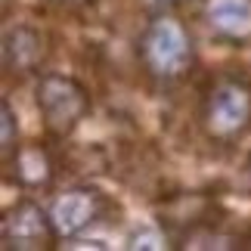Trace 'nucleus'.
Here are the masks:
<instances>
[{
	"label": "nucleus",
	"instance_id": "nucleus-1",
	"mask_svg": "<svg viewBox=\"0 0 251 251\" xmlns=\"http://www.w3.org/2000/svg\"><path fill=\"white\" fill-rule=\"evenodd\" d=\"M140 59L158 81H180L192 69V37L171 13H155L140 37Z\"/></svg>",
	"mask_w": 251,
	"mask_h": 251
},
{
	"label": "nucleus",
	"instance_id": "nucleus-2",
	"mask_svg": "<svg viewBox=\"0 0 251 251\" xmlns=\"http://www.w3.org/2000/svg\"><path fill=\"white\" fill-rule=\"evenodd\" d=\"M201 127L217 143L245 137L251 130V84L236 75L211 84L201 100Z\"/></svg>",
	"mask_w": 251,
	"mask_h": 251
},
{
	"label": "nucleus",
	"instance_id": "nucleus-3",
	"mask_svg": "<svg viewBox=\"0 0 251 251\" xmlns=\"http://www.w3.org/2000/svg\"><path fill=\"white\" fill-rule=\"evenodd\" d=\"M37 109L44 115V124L53 137H69L81 124V118L90 112V96L87 90L65 75H44L34 87Z\"/></svg>",
	"mask_w": 251,
	"mask_h": 251
},
{
	"label": "nucleus",
	"instance_id": "nucleus-4",
	"mask_svg": "<svg viewBox=\"0 0 251 251\" xmlns=\"http://www.w3.org/2000/svg\"><path fill=\"white\" fill-rule=\"evenodd\" d=\"M56 226L53 217L44 214L34 201H19L3 214L0 224V239L6 251H47L56 245Z\"/></svg>",
	"mask_w": 251,
	"mask_h": 251
},
{
	"label": "nucleus",
	"instance_id": "nucleus-5",
	"mask_svg": "<svg viewBox=\"0 0 251 251\" xmlns=\"http://www.w3.org/2000/svg\"><path fill=\"white\" fill-rule=\"evenodd\" d=\"M105 208H109V201H105V196L100 189L75 186V189L62 192V196L53 201L50 217H53V226H56L59 236H78L87 226L100 224Z\"/></svg>",
	"mask_w": 251,
	"mask_h": 251
},
{
	"label": "nucleus",
	"instance_id": "nucleus-6",
	"mask_svg": "<svg viewBox=\"0 0 251 251\" xmlns=\"http://www.w3.org/2000/svg\"><path fill=\"white\" fill-rule=\"evenodd\" d=\"M208 31L226 44L251 41V0H205Z\"/></svg>",
	"mask_w": 251,
	"mask_h": 251
},
{
	"label": "nucleus",
	"instance_id": "nucleus-7",
	"mask_svg": "<svg viewBox=\"0 0 251 251\" xmlns=\"http://www.w3.org/2000/svg\"><path fill=\"white\" fill-rule=\"evenodd\" d=\"M44 56H47V47H44L41 31H34L28 25H16L6 31V37H3V69L9 75L34 72L44 62Z\"/></svg>",
	"mask_w": 251,
	"mask_h": 251
},
{
	"label": "nucleus",
	"instance_id": "nucleus-8",
	"mask_svg": "<svg viewBox=\"0 0 251 251\" xmlns=\"http://www.w3.org/2000/svg\"><path fill=\"white\" fill-rule=\"evenodd\" d=\"M6 168L13 171V180L19 186H28V189H44L53 180V161L47 155V149L34 146V143L16 149V155L6 161Z\"/></svg>",
	"mask_w": 251,
	"mask_h": 251
},
{
	"label": "nucleus",
	"instance_id": "nucleus-9",
	"mask_svg": "<svg viewBox=\"0 0 251 251\" xmlns=\"http://www.w3.org/2000/svg\"><path fill=\"white\" fill-rule=\"evenodd\" d=\"M0 118H3V161H9L16 155V118H13V109H9V102L0 105Z\"/></svg>",
	"mask_w": 251,
	"mask_h": 251
},
{
	"label": "nucleus",
	"instance_id": "nucleus-10",
	"mask_svg": "<svg viewBox=\"0 0 251 251\" xmlns=\"http://www.w3.org/2000/svg\"><path fill=\"white\" fill-rule=\"evenodd\" d=\"M130 248H168V236H161L158 229H140L130 236Z\"/></svg>",
	"mask_w": 251,
	"mask_h": 251
},
{
	"label": "nucleus",
	"instance_id": "nucleus-11",
	"mask_svg": "<svg viewBox=\"0 0 251 251\" xmlns=\"http://www.w3.org/2000/svg\"><path fill=\"white\" fill-rule=\"evenodd\" d=\"M152 13H171L174 6H180V3H186V0H143Z\"/></svg>",
	"mask_w": 251,
	"mask_h": 251
},
{
	"label": "nucleus",
	"instance_id": "nucleus-12",
	"mask_svg": "<svg viewBox=\"0 0 251 251\" xmlns=\"http://www.w3.org/2000/svg\"><path fill=\"white\" fill-rule=\"evenodd\" d=\"M53 3H62V6H84V3H90V0H53Z\"/></svg>",
	"mask_w": 251,
	"mask_h": 251
},
{
	"label": "nucleus",
	"instance_id": "nucleus-13",
	"mask_svg": "<svg viewBox=\"0 0 251 251\" xmlns=\"http://www.w3.org/2000/svg\"><path fill=\"white\" fill-rule=\"evenodd\" d=\"M6 6H9V0H3V9H6Z\"/></svg>",
	"mask_w": 251,
	"mask_h": 251
},
{
	"label": "nucleus",
	"instance_id": "nucleus-14",
	"mask_svg": "<svg viewBox=\"0 0 251 251\" xmlns=\"http://www.w3.org/2000/svg\"><path fill=\"white\" fill-rule=\"evenodd\" d=\"M248 171H251V161H248Z\"/></svg>",
	"mask_w": 251,
	"mask_h": 251
}]
</instances>
